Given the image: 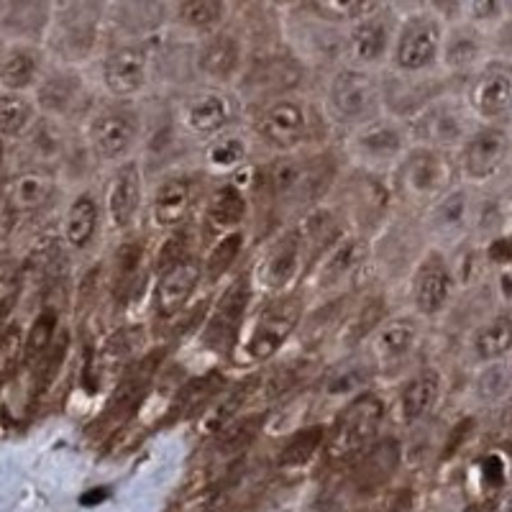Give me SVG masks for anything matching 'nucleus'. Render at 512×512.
<instances>
[{
  "mask_svg": "<svg viewBox=\"0 0 512 512\" xmlns=\"http://www.w3.org/2000/svg\"><path fill=\"white\" fill-rule=\"evenodd\" d=\"M338 162L331 152H297L282 154L264 169V192L274 208L300 210L318 203L333 187Z\"/></svg>",
  "mask_w": 512,
  "mask_h": 512,
  "instance_id": "obj_1",
  "label": "nucleus"
},
{
  "mask_svg": "<svg viewBox=\"0 0 512 512\" xmlns=\"http://www.w3.org/2000/svg\"><path fill=\"white\" fill-rule=\"evenodd\" d=\"M305 303L297 292H277V295L256 310L254 318L244 320L246 331H239L233 341L239 364H262L272 359L297 331L303 320Z\"/></svg>",
  "mask_w": 512,
  "mask_h": 512,
  "instance_id": "obj_2",
  "label": "nucleus"
},
{
  "mask_svg": "<svg viewBox=\"0 0 512 512\" xmlns=\"http://www.w3.org/2000/svg\"><path fill=\"white\" fill-rule=\"evenodd\" d=\"M456 177L454 154L413 144L390 172V190L402 203L428 208L456 185Z\"/></svg>",
  "mask_w": 512,
  "mask_h": 512,
  "instance_id": "obj_3",
  "label": "nucleus"
},
{
  "mask_svg": "<svg viewBox=\"0 0 512 512\" xmlns=\"http://www.w3.org/2000/svg\"><path fill=\"white\" fill-rule=\"evenodd\" d=\"M410 146L413 141H410L408 123L397 121L387 113L377 116L374 121L349 128V136H346V152L359 164V169L369 175L392 172Z\"/></svg>",
  "mask_w": 512,
  "mask_h": 512,
  "instance_id": "obj_4",
  "label": "nucleus"
},
{
  "mask_svg": "<svg viewBox=\"0 0 512 512\" xmlns=\"http://www.w3.org/2000/svg\"><path fill=\"white\" fill-rule=\"evenodd\" d=\"M387 418L384 400L377 392L359 390L346 405L338 410V418L331 431L326 433L328 454L333 459H351L361 456L377 441L379 428Z\"/></svg>",
  "mask_w": 512,
  "mask_h": 512,
  "instance_id": "obj_5",
  "label": "nucleus"
},
{
  "mask_svg": "<svg viewBox=\"0 0 512 512\" xmlns=\"http://www.w3.org/2000/svg\"><path fill=\"white\" fill-rule=\"evenodd\" d=\"M477 126V118L466 108L464 98H448V95L431 100L418 116L408 121L413 144L448 154L456 152Z\"/></svg>",
  "mask_w": 512,
  "mask_h": 512,
  "instance_id": "obj_6",
  "label": "nucleus"
},
{
  "mask_svg": "<svg viewBox=\"0 0 512 512\" xmlns=\"http://www.w3.org/2000/svg\"><path fill=\"white\" fill-rule=\"evenodd\" d=\"M326 103L328 113L346 128L374 121L384 113L379 77L364 67H344L331 77Z\"/></svg>",
  "mask_w": 512,
  "mask_h": 512,
  "instance_id": "obj_7",
  "label": "nucleus"
},
{
  "mask_svg": "<svg viewBox=\"0 0 512 512\" xmlns=\"http://www.w3.org/2000/svg\"><path fill=\"white\" fill-rule=\"evenodd\" d=\"M443 24L433 13H413L402 18L392 39V67L402 75H428L441 59Z\"/></svg>",
  "mask_w": 512,
  "mask_h": 512,
  "instance_id": "obj_8",
  "label": "nucleus"
},
{
  "mask_svg": "<svg viewBox=\"0 0 512 512\" xmlns=\"http://www.w3.org/2000/svg\"><path fill=\"white\" fill-rule=\"evenodd\" d=\"M510 157V134L497 123H479L464 144L456 149L454 162L461 180L472 185H484L495 180Z\"/></svg>",
  "mask_w": 512,
  "mask_h": 512,
  "instance_id": "obj_9",
  "label": "nucleus"
},
{
  "mask_svg": "<svg viewBox=\"0 0 512 512\" xmlns=\"http://www.w3.org/2000/svg\"><path fill=\"white\" fill-rule=\"evenodd\" d=\"M466 108L477 123H497L505 126L512 108V72L505 59L482 62L469 77L464 93Z\"/></svg>",
  "mask_w": 512,
  "mask_h": 512,
  "instance_id": "obj_10",
  "label": "nucleus"
},
{
  "mask_svg": "<svg viewBox=\"0 0 512 512\" xmlns=\"http://www.w3.org/2000/svg\"><path fill=\"white\" fill-rule=\"evenodd\" d=\"M254 134L274 152H297L310 141V116L300 100L277 98L256 113Z\"/></svg>",
  "mask_w": 512,
  "mask_h": 512,
  "instance_id": "obj_11",
  "label": "nucleus"
},
{
  "mask_svg": "<svg viewBox=\"0 0 512 512\" xmlns=\"http://www.w3.org/2000/svg\"><path fill=\"white\" fill-rule=\"evenodd\" d=\"M139 118L134 111L111 105L93 113L88 123V146L98 162L121 164L139 141Z\"/></svg>",
  "mask_w": 512,
  "mask_h": 512,
  "instance_id": "obj_12",
  "label": "nucleus"
},
{
  "mask_svg": "<svg viewBox=\"0 0 512 512\" xmlns=\"http://www.w3.org/2000/svg\"><path fill=\"white\" fill-rule=\"evenodd\" d=\"M239 116V103L228 90L205 88L192 93L180 105V126L195 139L210 141L233 128Z\"/></svg>",
  "mask_w": 512,
  "mask_h": 512,
  "instance_id": "obj_13",
  "label": "nucleus"
},
{
  "mask_svg": "<svg viewBox=\"0 0 512 512\" xmlns=\"http://www.w3.org/2000/svg\"><path fill=\"white\" fill-rule=\"evenodd\" d=\"M152 72V54L141 41H128L121 47L111 49L100 64L105 90L118 100L136 98L149 85Z\"/></svg>",
  "mask_w": 512,
  "mask_h": 512,
  "instance_id": "obj_14",
  "label": "nucleus"
},
{
  "mask_svg": "<svg viewBox=\"0 0 512 512\" xmlns=\"http://www.w3.org/2000/svg\"><path fill=\"white\" fill-rule=\"evenodd\" d=\"M454 285V264L448 262L438 249L425 251L420 262L415 264L413 282H410L415 313L423 315V318H433V315L441 313L454 295Z\"/></svg>",
  "mask_w": 512,
  "mask_h": 512,
  "instance_id": "obj_15",
  "label": "nucleus"
},
{
  "mask_svg": "<svg viewBox=\"0 0 512 512\" xmlns=\"http://www.w3.org/2000/svg\"><path fill=\"white\" fill-rule=\"evenodd\" d=\"M90 103L88 85L82 80L80 72L72 67H57L41 75L36 82V103L41 113L52 121H67L85 111Z\"/></svg>",
  "mask_w": 512,
  "mask_h": 512,
  "instance_id": "obj_16",
  "label": "nucleus"
},
{
  "mask_svg": "<svg viewBox=\"0 0 512 512\" xmlns=\"http://www.w3.org/2000/svg\"><path fill=\"white\" fill-rule=\"evenodd\" d=\"M477 208L479 205L474 203L472 192L454 185L425 208L428 210V233L443 244H459L474 231Z\"/></svg>",
  "mask_w": 512,
  "mask_h": 512,
  "instance_id": "obj_17",
  "label": "nucleus"
},
{
  "mask_svg": "<svg viewBox=\"0 0 512 512\" xmlns=\"http://www.w3.org/2000/svg\"><path fill=\"white\" fill-rule=\"evenodd\" d=\"M379 85H382L384 113L402 123H408L410 118L418 116L431 100L446 95L441 88V82L431 80L428 75H402V72H392L387 80H379Z\"/></svg>",
  "mask_w": 512,
  "mask_h": 512,
  "instance_id": "obj_18",
  "label": "nucleus"
},
{
  "mask_svg": "<svg viewBox=\"0 0 512 512\" xmlns=\"http://www.w3.org/2000/svg\"><path fill=\"white\" fill-rule=\"evenodd\" d=\"M251 303V277H236L231 285L223 290L218 297L210 318L205 323V344L208 346H223L236 341L239 331L244 328L246 313H249Z\"/></svg>",
  "mask_w": 512,
  "mask_h": 512,
  "instance_id": "obj_19",
  "label": "nucleus"
},
{
  "mask_svg": "<svg viewBox=\"0 0 512 512\" xmlns=\"http://www.w3.org/2000/svg\"><path fill=\"white\" fill-rule=\"evenodd\" d=\"M200 282H203V267L195 256H185L180 262L162 269L157 290H154V310L159 318L175 320L177 315L185 313Z\"/></svg>",
  "mask_w": 512,
  "mask_h": 512,
  "instance_id": "obj_20",
  "label": "nucleus"
},
{
  "mask_svg": "<svg viewBox=\"0 0 512 512\" xmlns=\"http://www.w3.org/2000/svg\"><path fill=\"white\" fill-rule=\"evenodd\" d=\"M141 198H144V177L136 159H126L116 167L108 192H105V213L116 231L134 228L141 213Z\"/></svg>",
  "mask_w": 512,
  "mask_h": 512,
  "instance_id": "obj_21",
  "label": "nucleus"
},
{
  "mask_svg": "<svg viewBox=\"0 0 512 512\" xmlns=\"http://www.w3.org/2000/svg\"><path fill=\"white\" fill-rule=\"evenodd\" d=\"M369 351L377 367H397L410 359L420 344V323L410 315H395V318L379 320L369 333Z\"/></svg>",
  "mask_w": 512,
  "mask_h": 512,
  "instance_id": "obj_22",
  "label": "nucleus"
},
{
  "mask_svg": "<svg viewBox=\"0 0 512 512\" xmlns=\"http://www.w3.org/2000/svg\"><path fill=\"white\" fill-rule=\"evenodd\" d=\"M54 26V8L49 0H6L0 13V31L13 44L39 47Z\"/></svg>",
  "mask_w": 512,
  "mask_h": 512,
  "instance_id": "obj_23",
  "label": "nucleus"
},
{
  "mask_svg": "<svg viewBox=\"0 0 512 512\" xmlns=\"http://www.w3.org/2000/svg\"><path fill=\"white\" fill-rule=\"evenodd\" d=\"M392 39H395V26L390 24V16L382 11H369L354 21L349 34V57L354 67H374L384 62L392 52Z\"/></svg>",
  "mask_w": 512,
  "mask_h": 512,
  "instance_id": "obj_24",
  "label": "nucleus"
},
{
  "mask_svg": "<svg viewBox=\"0 0 512 512\" xmlns=\"http://www.w3.org/2000/svg\"><path fill=\"white\" fill-rule=\"evenodd\" d=\"M195 203V185L187 175H167L152 192V221L162 231H175L190 216Z\"/></svg>",
  "mask_w": 512,
  "mask_h": 512,
  "instance_id": "obj_25",
  "label": "nucleus"
},
{
  "mask_svg": "<svg viewBox=\"0 0 512 512\" xmlns=\"http://www.w3.org/2000/svg\"><path fill=\"white\" fill-rule=\"evenodd\" d=\"M241 41L236 36L226 34V31H213L205 36L200 44L198 54H195V64L208 80L218 82V88L231 82L233 77L241 72Z\"/></svg>",
  "mask_w": 512,
  "mask_h": 512,
  "instance_id": "obj_26",
  "label": "nucleus"
},
{
  "mask_svg": "<svg viewBox=\"0 0 512 512\" xmlns=\"http://www.w3.org/2000/svg\"><path fill=\"white\" fill-rule=\"evenodd\" d=\"M484 54V39L479 26L469 24V21H456L451 29L443 31L441 41V59L438 62L446 64V70L451 72H469L472 75L482 64Z\"/></svg>",
  "mask_w": 512,
  "mask_h": 512,
  "instance_id": "obj_27",
  "label": "nucleus"
},
{
  "mask_svg": "<svg viewBox=\"0 0 512 512\" xmlns=\"http://www.w3.org/2000/svg\"><path fill=\"white\" fill-rule=\"evenodd\" d=\"M167 3L164 0H113L111 21L128 39H144L167 24Z\"/></svg>",
  "mask_w": 512,
  "mask_h": 512,
  "instance_id": "obj_28",
  "label": "nucleus"
},
{
  "mask_svg": "<svg viewBox=\"0 0 512 512\" xmlns=\"http://www.w3.org/2000/svg\"><path fill=\"white\" fill-rule=\"evenodd\" d=\"M44 75V57L29 44H11L0 54V90L8 93H24L36 88V82Z\"/></svg>",
  "mask_w": 512,
  "mask_h": 512,
  "instance_id": "obj_29",
  "label": "nucleus"
},
{
  "mask_svg": "<svg viewBox=\"0 0 512 512\" xmlns=\"http://www.w3.org/2000/svg\"><path fill=\"white\" fill-rule=\"evenodd\" d=\"M54 190H57V182L49 172L44 169H26V172H18L6 187L8 208L13 213H21V216H31V213H39V210L47 208L54 198Z\"/></svg>",
  "mask_w": 512,
  "mask_h": 512,
  "instance_id": "obj_30",
  "label": "nucleus"
},
{
  "mask_svg": "<svg viewBox=\"0 0 512 512\" xmlns=\"http://www.w3.org/2000/svg\"><path fill=\"white\" fill-rule=\"evenodd\" d=\"M441 400V374L438 369H420L415 377L402 384L400 397H397V413L405 423H420L436 410Z\"/></svg>",
  "mask_w": 512,
  "mask_h": 512,
  "instance_id": "obj_31",
  "label": "nucleus"
},
{
  "mask_svg": "<svg viewBox=\"0 0 512 512\" xmlns=\"http://www.w3.org/2000/svg\"><path fill=\"white\" fill-rule=\"evenodd\" d=\"M226 377L221 372H205L198 377L187 379L182 384L177 395L172 397V405H169V420H185V418H200L203 410L208 408L210 402L216 400L223 390H226Z\"/></svg>",
  "mask_w": 512,
  "mask_h": 512,
  "instance_id": "obj_32",
  "label": "nucleus"
},
{
  "mask_svg": "<svg viewBox=\"0 0 512 512\" xmlns=\"http://www.w3.org/2000/svg\"><path fill=\"white\" fill-rule=\"evenodd\" d=\"M364 251L367 249H364V241H361L359 236L341 233V236L315 259V262H320V285L326 287L344 282L346 277L354 274V269H359V264L364 262Z\"/></svg>",
  "mask_w": 512,
  "mask_h": 512,
  "instance_id": "obj_33",
  "label": "nucleus"
},
{
  "mask_svg": "<svg viewBox=\"0 0 512 512\" xmlns=\"http://www.w3.org/2000/svg\"><path fill=\"white\" fill-rule=\"evenodd\" d=\"M100 13L90 6H72L59 26V52L67 57H85L98 39Z\"/></svg>",
  "mask_w": 512,
  "mask_h": 512,
  "instance_id": "obj_34",
  "label": "nucleus"
},
{
  "mask_svg": "<svg viewBox=\"0 0 512 512\" xmlns=\"http://www.w3.org/2000/svg\"><path fill=\"white\" fill-rule=\"evenodd\" d=\"M100 226V205L90 192H80L64 213L62 236L70 249H88Z\"/></svg>",
  "mask_w": 512,
  "mask_h": 512,
  "instance_id": "obj_35",
  "label": "nucleus"
},
{
  "mask_svg": "<svg viewBox=\"0 0 512 512\" xmlns=\"http://www.w3.org/2000/svg\"><path fill=\"white\" fill-rule=\"evenodd\" d=\"M205 216L223 233L239 231L241 223L249 216V198L244 195L236 182H223L216 190L210 192L208 205H205Z\"/></svg>",
  "mask_w": 512,
  "mask_h": 512,
  "instance_id": "obj_36",
  "label": "nucleus"
},
{
  "mask_svg": "<svg viewBox=\"0 0 512 512\" xmlns=\"http://www.w3.org/2000/svg\"><path fill=\"white\" fill-rule=\"evenodd\" d=\"M254 384H256V374H251L249 379H241L239 384L226 387V390H223L221 395H218L216 400L210 402L208 408L203 410V415H200L203 431L218 433L228 420L241 415V408H244L246 402L251 400V395H254Z\"/></svg>",
  "mask_w": 512,
  "mask_h": 512,
  "instance_id": "obj_37",
  "label": "nucleus"
},
{
  "mask_svg": "<svg viewBox=\"0 0 512 512\" xmlns=\"http://www.w3.org/2000/svg\"><path fill=\"white\" fill-rule=\"evenodd\" d=\"M472 349L482 364H495V361H507L512 349V323L510 315L500 313L489 318L484 326L474 331Z\"/></svg>",
  "mask_w": 512,
  "mask_h": 512,
  "instance_id": "obj_38",
  "label": "nucleus"
},
{
  "mask_svg": "<svg viewBox=\"0 0 512 512\" xmlns=\"http://www.w3.org/2000/svg\"><path fill=\"white\" fill-rule=\"evenodd\" d=\"M36 105L29 95L0 90V139H24L34 128Z\"/></svg>",
  "mask_w": 512,
  "mask_h": 512,
  "instance_id": "obj_39",
  "label": "nucleus"
},
{
  "mask_svg": "<svg viewBox=\"0 0 512 512\" xmlns=\"http://www.w3.org/2000/svg\"><path fill=\"white\" fill-rule=\"evenodd\" d=\"M226 18V0H177L175 21L195 34H213Z\"/></svg>",
  "mask_w": 512,
  "mask_h": 512,
  "instance_id": "obj_40",
  "label": "nucleus"
},
{
  "mask_svg": "<svg viewBox=\"0 0 512 512\" xmlns=\"http://www.w3.org/2000/svg\"><path fill=\"white\" fill-rule=\"evenodd\" d=\"M305 374H308V361H285V364H277L269 372L256 374L254 395L262 397L264 402H274L277 397H285L287 392H292L297 384L303 382Z\"/></svg>",
  "mask_w": 512,
  "mask_h": 512,
  "instance_id": "obj_41",
  "label": "nucleus"
},
{
  "mask_svg": "<svg viewBox=\"0 0 512 512\" xmlns=\"http://www.w3.org/2000/svg\"><path fill=\"white\" fill-rule=\"evenodd\" d=\"M326 433H328V428L323 423L303 425V428H297V431L287 438L285 446L280 448V454H277V464L287 466V469L305 466L315 454H318L320 446L326 443Z\"/></svg>",
  "mask_w": 512,
  "mask_h": 512,
  "instance_id": "obj_42",
  "label": "nucleus"
},
{
  "mask_svg": "<svg viewBox=\"0 0 512 512\" xmlns=\"http://www.w3.org/2000/svg\"><path fill=\"white\" fill-rule=\"evenodd\" d=\"M246 157H249V141L236 134L233 128L210 139L205 149V164L213 172H236L246 162Z\"/></svg>",
  "mask_w": 512,
  "mask_h": 512,
  "instance_id": "obj_43",
  "label": "nucleus"
},
{
  "mask_svg": "<svg viewBox=\"0 0 512 512\" xmlns=\"http://www.w3.org/2000/svg\"><path fill=\"white\" fill-rule=\"evenodd\" d=\"M57 336H59V313L52 308H44L34 320H31L29 331L24 333V354H21V364L34 369L36 361L52 349L54 338Z\"/></svg>",
  "mask_w": 512,
  "mask_h": 512,
  "instance_id": "obj_44",
  "label": "nucleus"
},
{
  "mask_svg": "<svg viewBox=\"0 0 512 512\" xmlns=\"http://www.w3.org/2000/svg\"><path fill=\"white\" fill-rule=\"evenodd\" d=\"M264 418L262 413H251V415H236L233 420H228L221 431L216 433V451L221 456H236L241 454L249 443H254V438L262 433Z\"/></svg>",
  "mask_w": 512,
  "mask_h": 512,
  "instance_id": "obj_45",
  "label": "nucleus"
},
{
  "mask_svg": "<svg viewBox=\"0 0 512 512\" xmlns=\"http://www.w3.org/2000/svg\"><path fill=\"white\" fill-rule=\"evenodd\" d=\"M246 236L244 231H228L223 233L221 239L216 244L210 246L208 256H205V262L200 264L203 267V277L208 282H218L221 277H226V272H231L233 264L239 262L241 251H244Z\"/></svg>",
  "mask_w": 512,
  "mask_h": 512,
  "instance_id": "obj_46",
  "label": "nucleus"
},
{
  "mask_svg": "<svg viewBox=\"0 0 512 512\" xmlns=\"http://www.w3.org/2000/svg\"><path fill=\"white\" fill-rule=\"evenodd\" d=\"M361 456L364 459L359 464V482L364 487H377V484H382L397 469L400 448H397L395 441L372 443Z\"/></svg>",
  "mask_w": 512,
  "mask_h": 512,
  "instance_id": "obj_47",
  "label": "nucleus"
},
{
  "mask_svg": "<svg viewBox=\"0 0 512 512\" xmlns=\"http://www.w3.org/2000/svg\"><path fill=\"white\" fill-rule=\"evenodd\" d=\"M305 6L331 24H354L369 13V0H305Z\"/></svg>",
  "mask_w": 512,
  "mask_h": 512,
  "instance_id": "obj_48",
  "label": "nucleus"
},
{
  "mask_svg": "<svg viewBox=\"0 0 512 512\" xmlns=\"http://www.w3.org/2000/svg\"><path fill=\"white\" fill-rule=\"evenodd\" d=\"M251 77H254L256 88L264 90V93H267V88L282 93V90L295 88L297 80H300V70H297L295 64L285 62V59H269L267 64L256 67Z\"/></svg>",
  "mask_w": 512,
  "mask_h": 512,
  "instance_id": "obj_49",
  "label": "nucleus"
},
{
  "mask_svg": "<svg viewBox=\"0 0 512 512\" xmlns=\"http://www.w3.org/2000/svg\"><path fill=\"white\" fill-rule=\"evenodd\" d=\"M477 392L487 402H500L510 395V374H507L505 361H495V364L484 367V372L479 374Z\"/></svg>",
  "mask_w": 512,
  "mask_h": 512,
  "instance_id": "obj_50",
  "label": "nucleus"
},
{
  "mask_svg": "<svg viewBox=\"0 0 512 512\" xmlns=\"http://www.w3.org/2000/svg\"><path fill=\"white\" fill-rule=\"evenodd\" d=\"M21 354H24V331L11 326L0 336V372H13L21 364Z\"/></svg>",
  "mask_w": 512,
  "mask_h": 512,
  "instance_id": "obj_51",
  "label": "nucleus"
},
{
  "mask_svg": "<svg viewBox=\"0 0 512 512\" xmlns=\"http://www.w3.org/2000/svg\"><path fill=\"white\" fill-rule=\"evenodd\" d=\"M505 8V0H464V13L469 16V24L487 26L497 24Z\"/></svg>",
  "mask_w": 512,
  "mask_h": 512,
  "instance_id": "obj_52",
  "label": "nucleus"
},
{
  "mask_svg": "<svg viewBox=\"0 0 512 512\" xmlns=\"http://www.w3.org/2000/svg\"><path fill=\"white\" fill-rule=\"evenodd\" d=\"M425 11L433 13L438 21H451L456 24L464 16V0H425Z\"/></svg>",
  "mask_w": 512,
  "mask_h": 512,
  "instance_id": "obj_53",
  "label": "nucleus"
},
{
  "mask_svg": "<svg viewBox=\"0 0 512 512\" xmlns=\"http://www.w3.org/2000/svg\"><path fill=\"white\" fill-rule=\"evenodd\" d=\"M472 431H474V420L472 418H464L461 420L459 425H456L454 431H451V438H448V443H446V451H443V456H454L456 451H459V446L461 443L466 441V436H472Z\"/></svg>",
  "mask_w": 512,
  "mask_h": 512,
  "instance_id": "obj_54",
  "label": "nucleus"
},
{
  "mask_svg": "<svg viewBox=\"0 0 512 512\" xmlns=\"http://www.w3.org/2000/svg\"><path fill=\"white\" fill-rule=\"evenodd\" d=\"M390 6L402 16H413V13L425 11V0H390Z\"/></svg>",
  "mask_w": 512,
  "mask_h": 512,
  "instance_id": "obj_55",
  "label": "nucleus"
},
{
  "mask_svg": "<svg viewBox=\"0 0 512 512\" xmlns=\"http://www.w3.org/2000/svg\"><path fill=\"white\" fill-rule=\"evenodd\" d=\"M484 474H487V479L492 484H502V464H500V459H495V456H492V459H487L484 461Z\"/></svg>",
  "mask_w": 512,
  "mask_h": 512,
  "instance_id": "obj_56",
  "label": "nucleus"
},
{
  "mask_svg": "<svg viewBox=\"0 0 512 512\" xmlns=\"http://www.w3.org/2000/svg\"><path fill=\"white\" fill-rule=\"evenodd\" d=\"M103 497H105V492H90V495L82 497V505H93V502L103 500Z\"/></svg>",
  "mask_w": 512,
  "mask_h": 512,
  "instance_id": "obj_57",
  "label": "nucleus"
},
{
  "mask_svg": "<svg viewBox=\"0 0 512 512\" xmlns=\"http://www.w3.org/2000/svg\"><path fill=\"white\" fill-rule=\"evenodd\" d=\"M0 162H3V139H0Z\"/></svg>",
  "mask_w": 512,
  "mask_h": 512,
  "instance_id": "obj_58",
  "label": "nucleus"
},
{
  "mask_svg": "<svg viewBox=\"0 0 512 512\" xmlns=\"http://www.w3.org/2000/svg\"><path fill=\"white\" fill-rule=\"evenodd\" d=\"M3 6H6V0H0V13H3Z\"/></svg>",
  "mask_w": 512,
  "mask_h": 512,
  "instance_id": "obj_59",
  "label": "nucleus"
}]
</instances>
